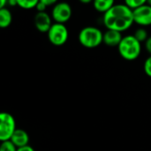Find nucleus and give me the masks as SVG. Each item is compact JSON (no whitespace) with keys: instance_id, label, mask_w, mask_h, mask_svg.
Returning a JSON list of instances; mask_svg holds the SVG:
<instances>
[{"instance_id":"f8f14e48","label":"nucleus","mask_w":151,"mask_h":151,"mask_svg":"<svg viewBox=\"0 0 151 151\" xmlns=\"http://www.w3.org/2000/svg\"><path fill=\"white\" fill-rule=\"evenodd\" d=\"M12 21V15L11 11L7 8H1L0 9V27L2 28H8Z\"/></svg>"},{"instance_id":"f257e3e1","label":"nucleus","mask_w":151,"mask_h":151,"mask_svg":"<svg viewBox=\"0 0 151 151\" xmlns=\"http://www.w3.org/2000/svg\"><path fill=\"white\" fill-rule=\"evenodd\" d=\"M103 22L107 29L122 33L129 29L134 23L133 10L125 4H115L104 14Z\"/></svg>"},{"instance_id":"20e7f679","label":"nucleus","mask_w":151,"mask_h":151,"mask_svg":"<svg viewBox=\"0 0 151 151\" xmlns=\"http://www.w3.org/2000/svg\"><path fill=\"white\" fill-rule=\"evenodd\" d=\"M47 36L50 44L55 46H62L67 42L69 32L65 24L54 22L48 31Z\"/></svg>"},{"instance_id":"b1692460","label":"nucleus","mask_w":151,"mask_h":151,"mask_svg":"<svg viewBox=\"0 0 151 151\" xmlns=\"http://www.w3.org/2000/svg\"><path fill=\"white\" fill-rule=\"evenodd\" d=\"M81 4H90V3H93L94 0H79Z\"/></svg>"},{"instance_id":"9d476101","label":"nucleus","mask_w":151,"mask_h":151,"mask_svg":"<svg viewBox=\"0 0 151 151\" xmlns=\"http://www.w3.org/2000/svg\"><path fill=\"white\" fill-rule=\"evenodd\" d=\"M18 149L19 148H22L25 146L28 145L29 142V135L28 133L23 130V129H19L18 128L15 133H13V135L12 136L11 140H10Z\"/></svg>"},{"instance_id":"a211bd4d","label":"nucleus","mask_w":151,"mask_h":151,"mask_svg":"<svg viewBox=\"0 0 151 151\" xmlns=\"http://www.w3.org/2000/svg\"><path fill=\"white\" fill-rule=\"evenodd\" d=\"M40 2H42V4H44L47 7L49 6H54L56 4L58 3V0H40Z\"/></svg>"},{"instance_id":"2eb2a0df","label":"nucleus","mask_w":151,"mask_h":151,"mask_svg":"<svg viewBox=\"0 0 151 151\" xmlns=\"http://www.w3.org/2000/svg\"><path fill=\"white\" fill-rule=\"evenodd\" d=\"M148 0H124V4H127L132 10H134L138 7H141L147 4Z\"/></svg>"},{"instance_id":"4468645a","label":"nucleus","mask_w":151,"mask_h":151,"mask_svg":"<svg viewBox=\"0 0 151 151\" xmlns=\"http://www.w3.org/2000/svg\"><path fill=\"white\" fill-rule=\"evenodd\" d=\"M134 37L140 42V43H145L147 39L150 37L148 35V31L144 28H139L135 30L134 34Z\"/></svg>"},{"instance_id":"5701e85b","label":"nucleus","mask_w":151,"mask_h":151,"mask_svg":"<svg viewBox=\"0 0 151 151\" xmlns=\"http://www.w3.org/2000/svg\"><path fill=\"white\" fill-rule=\"evenodd\" d=\"M8 4L10 6H16L17 5V1L16 0H8Z\"/></svg>"},{"instance_id":"dca6fc26","label":"nucleus","mask_w":151,"mask_h":151,"mask_svg":"<svg viewBox=\"0 0 151 151\" xmlns=\"http://www.w3.org/2000/svg\"><path fill=\"white\" fill-rule=\"evenodd\" d=\"M18 148L11 142V141H5L2 142L0 146V151H17Z\"/></svg>"},{"instance_id":"1a4fd4ad","label":"nucleus","mask_w":151,"mask_h":151,"mask_svg":"<svg viewBox=\"0 0 151 151\" xmlns=\"http://www.w3.org/2000/svg\"><path fill=\"white\" fill-rule=\"evenodd\" d=\"M123 37L121 32L107 29L104 33V43L110 47H118Z\"/></svg>"},{"instance_id":"7ed1b4c3","label":"nucleus","mask_w":151,"mask_h":151,"mask_svg":"<svg viewBox=\"0 0 151 151\" xmlns=\"http://www.w3.org/2000/svg\"><path fill=\"white\" fill-rule=\"evenodd\" d=\"M78 40L85 48H96L104 43V33L96 27L88 26L79 32Z\"/></svg>"},{"instance_id":"4be33fe9","label":"nucleus","mask_w":151,"mask_h":151,"mask_svg":"<svg viewBox=\"0 0 151 151\" xmlns=\"http://www.w3.org/2000/svg\"><path fill=\"white\" fill-rule=\"evenodd\" d=\"M7 4H8V0H0V9L4 8Z\"/></svg>"},{"instance_id":"423d86ee","label":"nucleus","mask_w":151,"mask_h":151,"mask_svg":"<svg viewBox=\"0 0 151 151\" xmlns=\"http://www.w3.org/2000/svg\"><path fill=\"white\" fill-rule=\"evenodd\" d=\"M73 14V9L67 2H58L51 10V18L56 23L65 24L67 22Z\"/></svg>"},{"instance_id":"ddd939ff","label":"nucleus","mask_w":151,"mask_h":151,"mask_svg":"<svg viewBox=\"0 0 151 151\" xmlns=\"http://www.w3.org/2000/svg\"><path fill=\"white\" fill-rule=\"evenodd\" d=\"M17 1V6L25 9V10H30L36 7L40 0H16Z\"/></svg>"},{"instance_id":"393cba45","label":"nucleus","mask_w":151,"mask_h":151,"mask_svg":"<svg viewBox=\"0 0 151 151\" xmlns=\"http://www.w3.org/2000/svg\"><path fill=\"white\" fill-rule=\"evenodd\" d=\"M147 4H149L150 6H151V0H148L147 1Z\"/></svg>"},{"instance_id":"f3484780","label":"nucleus","mask_w":151,"mask_h":151,"mask_svg":"<svg viewBox=\"0 0 151 151\" xmlns=\"http://www.w3.org/2000/svg\"><path fill=\"white\" fill-rule=\"evenodd\" d=\"M143 69H144V72L145 74L151 77V55H150L144 61V66H143Z\"/></svg>"},{"instance_id":"0eeeda50","label":"nucleus","mask_w":151,"mask_h":151,"mask_svg":"<svg viewBox=\"0 0 151 151\" xmlns=\"http://www.w3.org/2000/svg\"><path fill=\"white\" fill-rule=\"evenodd\" d=\"M134 20L139 26L148 27L151 26V6L149 4H144L133 10Z\"/></svg>"},{"instance_id":"9b49d317","label":"nucleus","mask_w":151,"mask_h":151,"mask_svg":"<svg viewBox=\"0 0 151 151\" xmlns=\"http://www.w3.org/2000/svg\"><path fill=\"white\" fill-rule=\"evenodd\" d=\"M115 4V0H94L93 6L100 13H105Z\"/></svg>"},{"instance_id":"39448f33","label":"nucleus","mask_w":151,"mask_h":151,"mask_svg":"<svg viewBox=\"0 0 151 151\" xmlns=\"http://www.w3.org/2000/svg\"><path fill=\"white\" fill-rule=\"evenodd\" d=\"M17 129L13 116L8 112H2L0 114V141H10Z\"/></svg>"},{"instance_id":"6e6552de","label":"nucleus","mask_w":151,"mask_h":151,"mask_svg":"<svg viewBox=\"0 0 151 151\" xmlns=\"http://www.w3.org/2000/svg\"><path fill=\"white\" fill-rule=\"evenodd\" d=\"M34 23L36 29L41 33H48L53 24L51 16L46 12H36L34 18Z\"/></svg>"},{"instance_id":"aec40b11","label":"nucleus","mask_w":151,"mask_h":151,"mask_svg":"<svg viewBox=\"0 0 151 151\" xmlns=\"http://www.w3.org/2000/svg\"><path fill=\"white\" fill-rule=\"evenodd\" d=\"M144 44H145V49H146V51L151 55V36H150L147 39V41Z\"/></svg>"},{"instance_id":"6ab92c4d","label":"nucleus","mask_w":151,"mask_h":151,"mask_svg":"<svg viewBox=\"0 0 151 151\" xmlns=\"http://www.w3.org/2000/svg\"><path fill=\"white\" fill-rule=\"evenodd\" d=\"M35 9H36V11H37V12H45V11H46L47 6H46L44 4H42V2H39L38 4L36 5Z\"/></svg>"},{"instance_id":"412c9836","label":"nucleus","mask_w":151,"mask_h":151,"mask_svg":"<svg viewBox=\"0 0 151 151\" xmlns=\"http://www.w3.org/2000/svg\"><path fill=\"white\" fill-rule=\"evenodd\" d=\"M17 151H35L34 150V148H32L31 146L27 145V146H25V147H22V148H19Z\"/></svg>"},{"instance_id":"f03ea898","label":"nucleus","mask_w":151,"mask_h":151,"mask_svg":"<svg viewBox=\"0 0 151 151\" xmlns=\"http://www.w3.org/2000/svg\"><path fill=\"white\" fill-rule=\"evenodd\" d=\"M118 50L124 60L129 61H134L142 53V43H140L134 35H127L121 40Z\"/></svg>"}]
</instances>
